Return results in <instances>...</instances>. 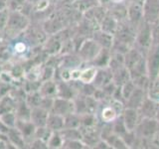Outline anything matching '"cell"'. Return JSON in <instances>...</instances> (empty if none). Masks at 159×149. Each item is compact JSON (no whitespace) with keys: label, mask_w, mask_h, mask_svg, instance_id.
I'll use <instances>...</instances> for the list:
<instances>
[{"label":"cell","mask_w":159,"mask_h":149,"mask_svg":"<svg viewBox=\"0 0 159 149\" xmlns=\"http://www.w3.org/2000/svg\"><path fill=\"white\" fill-rule=\"evenodd\" d=\"M152 45V37H151V24L143 21L136 28L135 40H134V47H136L139 51H141L144 56L147 50Z\"/></svg>","instance_id":"obj_1"},{"label":"cell","mask_w":159,"mask_h":149,"mask_svg":"<svg viewBox=\"0 0 159 149\" xmlns=\"http://www.w3.org/2000/svg\"><path fill=\"white\" fill-rule=\"evenodd\" d=\"M134 133L139 138L151 139L159 134V122L155 118L141 117Z\"/></svg>","instance_id":"obj_2"},{"label":"cell","mask_w":159,"mask_h":149,"mask_svg":"<svg viewBox=\"0 0 159 149\" xmlns=\"http://www.w3.org/2000/svg\"><path fill=\"white\" fill-rule=\"evenodd\" d=\"M144 58L147 76L151 81H156L159 77V45L152 44L147 50Z\"/></svg>","instance_id":"obj_3"},{"label":"cell","mask_w":159,"mask_h":149,"mask_svg":"<svg viewBox=\"0 0 159 149\" xmlns=\"http://www.w3.org/2000/svg\"><path fill=\"white\" fill-rule=\"evenodd\" d=\"M27 26H28L27 17H25L20 12H12L9 14L7 24L5 28L8 29L9 35H11L12 37H15L20 32L25 30V28Z\"/></svg>","instance_id":"obj_4"},{"label":"cell","mask_w":159,"mask_h":149,"mask_svg":"<svg viewBox=\"0 0 159 149\" xmlns=\"http://www.w3.org/2000/svg\"><path fill=\"white\" fill-rule=\"evenodd\" d=\"M102 50V47L93 39L86 40L79 48V57L82 61L92 63Z\"/></svg>","instance_id":"obj_5"},{"label":"cell","mask_w":159,"mask_h":149,"mask_svg":"<svg viewBox=\"0 0 159 149\" xmlns=\"http://www.w3.org/2000/svg\"><path fill=\"white\" fill-rule=\"evenodd\" d=\"M143 20L149 24L158 23L159 0H144L142 4Z\"/></svg>","instance_id":"obj_6"},{"label":"cell","mask_w":159,"mask_h":149,"mask_svg":"<svg viewBox=\"0 0 159 149\" xmlns=\"http://www.w3.org/2000/svg\"><path fill=\"white\" fill-rule=\"evenodd\" d=\"M52 112L59 114V115H62L64 117L71 113L76 112L74 99L64 98L60 97L54 98L53 106H52Z\"/></svg>","instance_id":"obj_7"},{"label":"cell","mask_w":159,"mask_h":149,"mask_svg":"<svg viewBox=\"0 0 159 149\" xmlns=\"http://www.w3.org/2000/svg\"><path fill=\"white\" fill-rule=\"evenodd\" d=\"M121 117L128 131H134V129L136 128L137 124L141 118L137 109L130 107L124 108V111L121 113Z\"/></svg>","instance_id":"obj_8"},{"label":"cell","mask_w":159,"mask_h":149,"mask_svg":"<svg viewBox=\"0 0 159 149\" xmlns=\"http://www.w3.org/2000/svg\"><path fill=\"white\" fill-rule=\"evenodd\" d=\"M111 99V98H109ZM109 99L107 102H104V106H102L101 108H99L98 112L97 113L98 120L102 123H111L112 122L114 119H116L117 116H119V114L117 113V111L114 109V107L109 102Z\"/></svg>","instance_id":"obj_9"},{"label":"cell","mask_w":159,"mask_h":149,"mask_svg":"<svg viewBox=\"0 0 159 149\" xmlns=\"http://www.w3.org/2000/svg\"><path fill=\"white\" fill-rule=\"evenodd\" d=\"M159 106V102L153 101V99L146 97L141 106L137 109L140 117H148V118H155L157 109Z\"/></svg>","instance_id":"obj_10"},{"label":"cell","mask_w":159,"mask_h":149,"mask_svg":"<svg viewBox=\"0 0 159 149\" xmlns=\"http://www.w3.org/2000/svg\"><path fill=\"white\" fill-rule=\"evenodd\" d=\"M146 97H147V93L145 89H142L136 87L133 93L128 97V98L125 99L124 106H125V107L138 109L139 106H141V103L143 102V101L146 98Z\"/></svg>","instance_id":"obj_11"},{"label":"cell","mask_w":159,"mask_h":149,"mask_svg":"<svg viewBox=\"0 0 159 149\" xmlns=\"http://www.w3.org/2000/svg\"><path fill=\"white\" fill-rule=\"evenodd\" d=\"M49 111L45 109L41 106H35L31 108V115H30V119H31L32 123L35 126L38 127H44L47 124V119L49 115Z\"/></svg>","instance_id":"obj_12"},{"label":"cell","mask_w":159,"mask_h":149,"mask_svg":"<svg viewBox=\"0 0 159 149\" xmlns=\"http://www.w3.org/2000/svg\"><path fill=\"white\" fill-rule=\"evenodd\" d=\"M111 82H112V73L111 71V69L108 67L98 69L97 76L94 78V81L93 83L96 86V88H102Z\"/></svg>","instance_id":"obj_13"},{"label":"cell","mask_w":159,"mask_h":149,"mask_svg":"<svg viewBox=\"0 0 159 149\" xmlns=\"http://www.w3.org/2000/svg\"><path fill=\"white\" fill-rule=\"evenodd\" d=\"M93 40L102 48L111 50L113 44V35L107 33L99 29L98 31H96L93 33Z\"/></svg>","instance_id":"obj_14"},{"label":"cell","mask_w":159,"mask_h":149,"mask_svg":"<svg viewBox=\"0 0 159 149\" xmlns=\"http://www.w3.org/2000/svg\"><path fill=\"white\" fill-rule=\"evenodd\" d=\"M112 73V82L116 84V86H122L123 84L128 82L129 79H131L130 74H129L128 69L125 66L119 67L116 70L111 71Z\"/></svg>","instance_id":"obj_15"},{"label":"cell","mask_w":159,"mask_h":149,"mask_svg":"<svg viewBox=\"0 0 159 149\" xmlns=\"http://www.w3.org/2000/svg\"><path fill=\"white\" fill-rule=\"evenodd\" d=\"M111 50L102 48V50L98 54V56L94 58L93 61L91 63V65H93V66H94V67H97L98 69H99V68H107V67H108L109 60H111Z\"/></svg>","instance_id":"obj_16"},{"label":"cell","mask_w":159,"mask_h":149,"mask_svg":"<svg viewBox=\"0 0 159 149\" xmlns=\"http://www.w3.org/2000/svg\"><path fill=\"white\" fill-rule=\"evenodd\" d=\"M46 126L52 131H61L64 129V116L54 112H49Z\"/></svg>","instance_id":"obj_17"},{"label":"cell","mask_w":159,"mask_h":149,"mask_svg":"<svg viewBox=\"0 0 159 149\" xmlns=\"http://www.w3.org/2000/svg\"><path fill=\"white\" fill-rule=\"evenodd\" d=\"M99 25H101V26H99V29L101 30H102V31L107 32V33L114 35V33H116L117 30L118 21L107 13V15L104 16V18L102 19V21L101 22Z\"/></svg>","instance_id":"obj_18"},{"label":"cell","mask_w":159,"mask_h":149,"mask_svg":"<svg viewBox=\"0 0 159 149\" xmlns=\"http://www.w3.org/2000/svg\"><path fill=\"white\" fill-rule=\"evenodd\" d=\"M97 73H98V68L93 66V65H89V67L81 70L79 82H81L83 84H93L94 81V78L97 76Z\"/></svg>","instance_id":"obj_19"},{"label":"cell","mask_w":159,"mask_h":149,"mask_svg":"<svg viewBox=\"0 0 159 149\" xmlns=\"http://www.w3.org/2000/svg\"><path fill=\"white\" fill-rule=\"evenodd\" d=\"M40 91H41L40 94L42 96V97L52 98L54 96H58V84L53 83L52 81H47L42 84Z\"/></svg>","instance_id":"obj_20"},{"label":"cell","mask_w":159,"mask_h":149,"mask_svg":"<svg viewBox=\"0 0 159 149\" xmlns=\"http://www.w3.org/2000/svg\"><path fill=\"white\" fill-rule=\"evenodd\" d=\"M106 140L108 144L111 148H114V149H128L127 144L125 143V141L123 140V138L119 135H116V134H111L108 137H107Z\"/></svg>","instance_id":"obj_21"},{"label":"cell","mask_w":159,"mask_h":149,"mask_svg":"<svg viewBox=\"0 0 159 149\" xmlns=\"http://www.w3.org/2000/svg\"><path fill=\"white\" fill-rule=\"evenodd\" d=\"M111 128H112V132L114 134H116V135H119V136H121V137L124 136L128 132V130H127V128L125 126V124H124V121H123L121 115L117 116L111 122Z\"/></svg>","instance_id":"obj_22"},{"label":"cell","mask_w":159,"mask_h":149,"mask_svg":"<svg viewBox=\"0 0 159 149\" xmlns=\"http://www.w3.org/2000/svg\"><path fill=\"white\" fill-rule=\"evenodd\" d=\"M146 93H147V97L149 98L159 102V81L158 79H156V81H151Z\"/></svg>","instance_id":"obj_23"},{"label":"cell","mask_w":159,"mask_h":149,"mask_svg":"<svg viewBox=\"0 0 159 149\" xmlns=\"http://www.w3.org/2000/svg\"><path fill=\"white\" fill-rule=\"evenodd\" d=\"M136 86L135 84L133 83L132 79H129L128 82H126L125 84H123L121 86V92H122V96H123V99L125 102V99L128 98V97L133 93V91L135 89Z\"/></svg>","instance_id":"obj_24"},{"label":"cell","mask_w":159,"mask_h":149,"mask_svg":"<svg viewBox=\"0 0 159 149\" xmlns=\"http://www.w3.org/2000/svg\"><path fill=\"white\" fill-rule=\"evenodd\" d=\"M151 37L152 44L159 45V23L151 24Z\"/></svg>","instance_id":"obj_25"},{"label":"cell","mask_w":159,"mask_h":149,"mask_svg":"<svg viewBox=\"0 0 159 149\" xmlns=\"http://www.w3.org/2000/svg\"><path fill=\"white\" fill-rule=\"evenodd\" d=\"M8 16H9V13H7L6 9L0 10V29H3L6 26Z\"/></svg>","instance_id":"obj_26"},{"label":"cell","mask_w":159,"mask_h":149,"mask_svg":"<svg viewBox=\"0 0 159 149\" xmlns=\"http://www.w3.org/2000/svg\"><path fill=\"white\" fill-rule=\"evenodd\" d=\"M155 143H156V146H157V148H159V134L157 136H155Z\"/></svg>","instance_id":"obj_27"},{"label":"cell","mask_w":159,"mask_h":149,"mask_svg":"<svg viewBox=\"0 0 159 149\" xmlns=\"http://www.w3.org/2000/svg\"><path fill=\"white\" fill-rule=\"evenodd\" d=\"M155 119L159 122V106H158V109H157V112H156V115H155Z\"/></svg>","instance_id":"obj_28"},{"label":"cell","mask_w":159,"mask_h":149,"mask_svg":"<svg viewBox=\"0 0 159 149\" xmlns=\"http://www.w3.org/2000/svg\"><path fill=\"white\" fill-rule=\"evenodd\" d=\"M130 1H134V2H138V3H140V4H143L144 0H130Z\"/></svg>","instance_id":"obj_29"},{"label":"cell","mask_w":159,"mask_h":149,"mask_svg":"<svg viewBox=\"0 0 159 149\" xmlns=\"http://www.w3.org/2000/svg\"><path fill=\"white\" fill-rule=\"evenodd\" d=\"M158 79V81H159V77H158V79Z\"/></svg>","instance_id":"obj_30"},{"label":"cell","mask_w":159,"mask_h":149,"mask_svg":"<svg viewBox=\"0 0 159 149\" xmlns=\"http://www.w3.org/2000/svg\"><path fill=\"white\" fill-rule=\"evenodd\" d=\"M158 23H159V20H158Z\"/></svg>","instance_id":"obj_31"}]
</instances>
